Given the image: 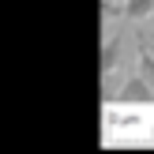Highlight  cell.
Returning a JSON list of instances; mask_svg holds the SVG:
<instances>
[{
  "label": "cell",
  "instance_id": "cell-1",
  "mask_svg": "<svg viewBox=\"0 0 154 154\" xmlns=\"http://www.w3.org/2000/svg\"><path fill=\"white\" fill-rule=\"evenodd\" d=\"M150 4H154V0H128V15H132V19H135V15H147Z\"/></svg>",
  "mask_w": 154,
  "mask_h": 154
}]
</instances>
